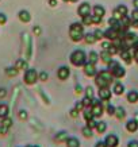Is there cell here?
Wrapping results in <instances>:
<instances>
[{
	"label": "cell",
	"mask_w": 138,
	"mask_h": 147,
	"mask_svg": "<svg viewBox=\"0 0 138 147\" xmlns=\"http://www.w3.org/2000/svg\"><path fill=\"white\" fill-rule=\"evenodd\" d=\"M126 15H127V7L126 5H118L116 9H114V18L119 19V20Z\"/></svg>",
	"instance_id": "8"
},
{
	"label": "cell",
	"mask_w": 138,
	"mask_h": 147,
	"mask_svg": "<svg viewBox=\"0 0 138 147\" xmlns=\"http://www.w3.org/2000/svg\"><path fill=\"white\" fill-rule=\"evenodd\" d=\"M19 19L22 20V22L27 23V22H30L31 20V15H30V12L29 11H24V9H22V11H19Z\"/></svg>",
	"instance_id": "15"
},
{
	"label": "cell",
	"mask_w": 138,
	"mask_h": 147,
	"mask_svg": "<svg viewBox=\"0 0 138 147\" xmlns=\"http://www.w3.org/2000/svg\"><path fill=\"white\" fill-rule=\"evenodd\" d=\"M84 117H85V120H87V121L91 120V119H94L92 111H84Z\"/></svg>",
	"instance_id": "38"
},
{
	"label": "cell",
	"mask_w": 138,
	"mask_h": 147,
	"mask_svg": "<svg viewBox=\"0 0 138 147\" xmlns=\"http://www.w3.org/2000/svg\"><path fill=\"white\" fill-rule=\"evenodd\" d=\"M92 23V16L91 15H87L83 18V24H91Z\"/></svg>",
	"instance_id": "39"
},
{
	"label": "cell",
	"mask_w": 138,
	"mask_h": 147,
	"mask_svg": "<svg viewBox=\"0 0 138 147\" xmlns=\"http://www.w3.org/2000/svg\"><path fill=\"white\" fill-rule=\"evenodd\" d=\"M91 101H92V98H89V97H87V96H85L84 100H83V104H84V107H89V105H91Z\"/></svg>",
	"instance_id": "44"
},
{
	"label": "cell",
	"mask_w": 138,
	"mask_h": 147,
	"mask_svg": "<svg viewBox=\"0 0 138 147\" xmlns=\"http://www.w3.org/2000/svg\"><path fill=\"white\" fill-rule=\"evenodd\" d=\"M123 34L125 32H122V31H119V30H116V28H108L106 32H104V36L106 38H108L110 40H115V39H118V38H122L123 36Z\"/></svg>",
	"instance_id": "7"
},
{
	"label": "cell",
	"mask_w": 138,
	"mask_h": 147,
	"mask_svg": "<svg viewBox=\"0 0 138 147\" xmlns=\"http://www.w3.org/2000/svg\"><path fill=\"white\" fill-rule=\"evenodd\" d=\"M18 71L19 70L15 66L14 67H7V69H5V74H7L8 77H15L16 74H18Z\"/></svg>",
	"instance_id": "27"
},
{
	"label": "cell",
	"mask_w": 138,
	"mask_h": 147,
	"mask_svg": "<svg viewBox=\"0 0 138 147\" xmlns=\"http://www.w3.org/2000/svg\"><path fill=\"white\" fill-rule=\"evenodd\" d=\"M67 146L68 147H80V142L77 138H68L67 139Z\"/></svg>",
	"instance_id": "21"
},
{
	"label": "cell",
	"mask_w": 138,
	"mask_h": 147,
	"mask_svg": "<svg viewBox=\"0 0 138 147\" xmlns=\"http://www.w3.org/2000/svg\"><path fill=\"white\" fill-rule=\"evenodd\" d=\"M49 4L52 5V7H54V5L57 4V3H56V0H50V1H49Z\"/></svg>",
	"instance_id": "56"
},
{
	"label": "cell",
	"mask_w": 138,
	"mask_h": 147,
	"mask_svg": "<svg viewBox=\"0 0 138 147\" xmlns=\"http://www.w3.org/2000/svg\"><path fill=\"white\" fill-rule=\"evenodd\" d=\"M135 120H138V113H137V115H135Z\"/></svg>",
	"instance_id": "59"
},
{
	"label": "cell",
	"mask_w": 138,
	"mask_h": 147,
	"mask_svg": "<svg viewBox=\"0 0 138 147\" xmlns=\"http://www.w3.org/2000/svg\"><path fill=\"white\" fill-rule=\"evenodd\" d=\"M131 20H135V22H138V8H135L131 12Z\"/></svg>",
	"instance_id": "42"
},
{
	"label": "cell",
	"mask_w": 138,
	"mask_h": 147,
	"mask_svg": "<svg viewBox=\"0 0 138 147\" xmlns=\"http://www.w3.org/2000/svg\"><path fill=\"white\" fill-rule=\"evenodd\" d=\"M100 19L99 16H96V15H92V23H100Z\"/></svg>",
	"instance_id": "50"
},
{
	"label": "cell",
	"mask_w": 138,
	"mask_h": 147,
	"mask_svg": "<svg viewBox=\"0 0 138 147\" xmlns=\"http://www.w3.org/2000/svg\"><path fill=\"white\" fill-rule=\"evenodd\" d=\"M76 92H77V93H81V92H83V88H81L80 85H77V86H76Z\"/></svg>",
	"instance_id": "55"
},
{
	"label": "cell",
	"mask_w": 138,
	"mask_h": 147,
	"mask_svg": "<svg viewBox=\"0 0 138 147\" xmlns=\"http://www.w3.org/2000/svg\"><path fill=\"white\" fill-rule=\"evenodd\" d=\"M5 94H7V90H5L4 88H0V98L5 97Z\"/></svg>",
	"instance_id": "48"
},
{
	"label": "cell",
	"mask_w": 138,
	"mask_h": 147,
	"mask_svg": "<svg viewBox=\"0 0 138 147\" xmlns=\"http://www.w3.org/2000/svg\"><path fill=\"white\" fill-rule=\"evenodd\" d=\"M103 49L107 50L108 53H111V54H115L116 51H118V47H116L115 45H111V43H108V42H104V43H103Z\"/></svg>",
	"instance_id": "19"
},
{
	"label": "cell",
	"mask_w": 138,
	"mask_h": 147,
	"mask_svg": "<svg viewBox=\"0 0 138 147\" xmlns=\"http://www.w3.org/2000/svg\"><path fill=\"white\" fill-rule=\"evenodd\" d=\"M69 74H71V70H69L68 66H61L57 71V76L60 80H67L68 77H69Z\"/></svg>",
	"instance_id": "12"
},
{
	"label": "cell",
	"mask_w": 138,
	"mask_h": 147,
	"mask_svg": "<svg viewBox=\"0 0 138 147\" xmlns=\"http://www.w3.org/2000/svg\"><path fill=\"white\" fill-rule=\"evenodd\" d=\"M1 124L5 125V127H8V128H11V125H12V119H11V117H8V116H5V117H3Z\"/></svg>",
	"instance_id": "31"
},
{
	"label": "cell",
	"mask_w": 138,
	"mask_h": 147,
	"mask_svg": "<svg viewBox=\"0 0 138 147\" xmlns=\"http://www.w3.org/2000/svg\"><path fill=\"white\" fill-rule=\"evenodd\" d=\"M120 58H122L125 62H127V63L131 62V54H130V51L127 49H125V50H122V51H120Z\"/></svg>",
	"instance_id": "20"
},
{
	"label": "cell",
	"mask_w": 138,
	"mask_h": 147,
	"mask_svg": "<svg viewBox=\"0 0 138 147\" xmlns=\"http://www.w3.org/2000/svg\"><path fill=\"white\" fill-rule=\"evenodd\" d=\"M99 97L103 101H108L111 98V90L108 89V86H104V88H100L99 89Z\"/></svg>",
	"instance_id": "10"
},
{
	"label": "cell",
	"mask_w": 138,
	"mask_h": 147,
	"mask_svg": "<svg viewBox=\"0 0 138 147\" xmlns=\"http://www.w3.org/2000/svg\"><path fill=\"white\" fill-rule=\"evenodd\" d=\"M95 80H96V85H98L99 88H104V86H108V85L111 84L112 74L110 73V70H102L96 74Z\"/></svg>",
	"instance_id": "2"
},
{
	"label": "cell",
	"mask_w": 138,
	"mask_h": 147,
	"mask_svg": "<svg viewBox=\"0 0 138 147\" xmlns=\"http://www.w3.org/2000/svg\"><path fill=\"white\" fill-rule=\"evenodd\" d=\"M134 58H135V61L138 62V45L135 46V50H134Z\"/></svg>",
	"instance_id": "52"
},
{
	"label": "cell",
	"mask_w": 138,
	"mask_h": 147,
	"mask_svg": "<svg viewBox=\"0 0 138 147\" xmlns=\"http://www.w3.org/2000/svg\"><path fill=\"white\" fill-rule=\"evenodd\" d=\"M84 73L89 77H94L96 74V69H95V63L94 62H85L84 63Z\"/></svg>",
	"instance_id": "9"
},
{
	"label": "cell",
	"mask_w": 138,
	"mask_h": 147,
	"mask_svg": "<svg viewBox=\"0 0 138 147\" xmlns=\"http://www.w3.org/2000/svg\"><path fill=\"white\" fill-rule=\"evenodd\" d=\"M8 105H5V104H0V117L3 119V117H5V116H8Z\"/></svg>",
	"instance_id": "25"
},
{
	"label": "cell",
	"mask_w": 138,
	"mask_h": 147,
	"mask_svg": "<svg viewBox=\"0 0 138 147\" xmlns=\"http://www.w3.org/2000/svg\"><path fill=\"white\" fill-rule=\"evenodd\" d=\"M5 22H7V16H5L4 13L0 12V24H4Z\"/></svg>",
	"instance_id": "46"
},
{
	"label": "cell",
	"mask_w": 138,
	"mask_h": 147,
	"mask_svg": "<svg viewBox=\"0 0 138 147\" xmlns=\"http://www.w3.org/2000/svg\"><path fill=\"white\" fill-rule=\"evenodd\" d=\"M85 96H87V97H89V98H94V89H92V88H91V86H88V88H87V89H85Z\"/></svg>",
	"instance_id": "35"
},
{
	"label": "cell",
	"mask_w": 138,
	"mask_h": 147,
	"mask_svg": "<svg viewBox=\"0 0 138 147\" xmlns=\"http://www.w3.org/2000/svg\"><path fill=\"white\" fill-rule=\"evenodd\" d=\"M48 73H46V71H41V73H38V78H39L41 81H46L48 80Z\"/></svg>",
	"instance_id": "37"
},
{
	"label": "cell",
	"mask_w": 138,
	"mask_h": 147,
	"mask_svg": "<svg viewBox=\"0 0 138 147\" xmlns=\"http://www.w3.org/2000/svg\"><path fill=\"white\" fill-rule=\"evenodd\" d=\"M108 65H110V73L112 74V77H115V78H122V77L126 74V70L120 66L118 62L111 61Z\"/></svg>",
	"instance_id": "5"
},
{
	"label": "cell",
	"mask_w": 138,
	"mask_h": 147,
	"mask_svg": "<svg viewBox=\"0 0 138 147\" xmlns=\"http://www.w3.org/2000/svg\"><path fill=\"white\" fill-rule=\"evenodd\" d=\"M26 147H38V146H31V144H27Z\"/></svg>",
	"instance_id": "58"
},
{
	"label": "cell",
	"mask_w": 138,
	"mask_h": 147,
	"mask_svg": "<svg viewBox=\"0 0 138 147\" xmlns=\"http://www.w3.org/2000/svg\"><path fill=\"white\" fill-rule=\"evenodd\" d=\"M96 129H98V132H99V134H103V132H104V131L107 129V124H106V121H98Z\"/></svg>",
	"instance_id": "28"
},
{
	"label": "cell",
	"mask_w": 138,
	"mask_h": 147,
	"mask_svg": "<svg viewBox=\"0 0 138 147\" xmlns=\"http://www.w3.org/2000/svg\"><path fill=\"white\" fill-rule=\"evenodd\" d=\"M106 146L107 147H118V143H119V139L115 135H108L106 138Z\"/></svg>",
	"instance_id": "13"
},
{
	"label": "cell",
	"mask_w": 138,
	"mask_h": 147,
	"mask_svg": "<svg viewBox=\"0 0 138 147\" xmlns=\"http://www.w3.org/2000/svg\"><path fill=\"white\" fill-rule=\"evenodd\" d=\"M69 35H71L72 40L79 42L84 38V26L83 23H72L71 28H69Z\"/></svg>",
	"instance_id": "1"
},
{
	"label": "cell",
	"mask_w": 138,
	"mask_h": 147,
	"mask_svg": "<svg viewBox=\"0 0 138 147\" xmlns=\"http://www.w3.org/2000/svg\"><path fill=\"white\" fill-rule=\"evenodd\" d=\"M126 128L130 132H135L138 129V120H129L127 124H126Z\"/></svg>",
	"instance_id": "17"
},
{
	"label": "cell",
	"mask_w": 138,
	"mask_h": 147,
	"mask_svg": "<svg viewBox=\"0 0 138 147\" xmlns=\"http://www.w3.org/2000/svg\"><path fill=\"white\" fill-rule=\"evenodd\" d=\"M8 127H5V125H3V124H0V134L1 135H5L7 132H8Z\"/></svg>",
	"instance_id": "43"
},
{
	"label": "cell",
	"mask_w": 138,
	"mask_h": 147,
	"mask_svg": "<svg viewBox=\"0 0 138 147\" xmlns=\"http://www.w3.org/2000/svg\"><path fill=\"white\" fill-rule=\"evenodd\" d=\"M104 12H106V9L103 8L102 5H95L94 7V15H96V16H99V18H103Z\"/></svg>",
	"instance_id": "22"
},
{
	"label": "cell",
	"mask_w": 138,
	"mask_h": 147,
	"mask_svg": "<svg viewBox=\"0 0 138 147\" xmlns=\"http://www.w3.org/2000/svg\"><path fill=\"white\" fill-rule=\"evenodd\" d=\"M100 58H102V61H103V62L107 63V65H108V63H110V62L112 61V58H111V53H108L107 50H103L102 53H100Z\"/></svg>",
	"instance_id": "18"
},
{
	"label": "cell",
	"mask_w": 138,
	"mask_h": 147,
	"mask_svg": "<svg viewBox=\"0 0 138 147\" xmlns=\"http://www.w3.org/2000/svg\"><path fill=\"white\" fill-rule=\"evenodd\" d=\"M37 80H38V73L35 69H27L24 73V82L27 85H33L37 82Z\"/></svg>",
	"instance_id": "6"
},
{
	"label": "cell",
	"mask_w": 138,
	"mask_h": 147,
	"mask_svg": "<svg viewBox=\"0 0 138 147\" xmlns=\"http://www.w3.org/2000/svg\"><path fill=\"white\" fill-rule=\"evenodd\" d=\"M64 1H69V0H64Z\"/></svg>",
	"instance_id": "61"
},
{
	"label": "cell",
	"mask_w": 138,
	"mask_h": 147,
	"mask_svg": "<svg viewBox=\"0 0 138 147\" xmlns=\"http://www.w3.org/2000/svg\"><path fill=\"white\" fill-rule=\"evenodd\" d=\"M15 67H16L18 70H20V69H27V62L24 59H22V58H19L18 61H16V63H15Z\"/></svg>",
	"instance_id": "26"
},
{
	"label": "cell",
	"mask_w": 138,
	"mask_h": 147,
	"mask_svg": "<svg viewBox=\"0 0 138 147\" xmlns=\"http://www.w3.org/2000/svg\"><path fill=\"white\" fill-rule=\"evenodd\" d=\"M122 43H123V47L127 49V47H135L138 45V36L133 32H125L123 36H122Z\"/></svg>",
	"instance_id": "4"
},
{
	"label": "cell",
	"mask_w": 138,
	"mask_h": 147,
	"mask_svg": "<svg viewBox=\"0 0 138 147\" xmlns=\"http://www.w3.org/2000/svg\"><path fill=\"white\" fill-rule=\"evenodd\" d=\"M94 36H95V39H102L103 36H104V34H103L100 30H96V31L94 32Z\"/></svg>",
	"instance_id": "41"
},
{
	"label": "cell",
	"mask_w": 138,
	"mask_h": 147,
	"mask_svg": "<svg viewBox=\"0 0 138 147\" xmlns=\"http://www.w3.org/2000/svg\"><path fill=\"white\" fill-rule=\"evenodd\" d=\"M34 32H35L37 35H38V34H41V28H39V27H38V26H37V27H34Z\"/></svg>",
	"instance_id": "54"
},
{
	"label": "cell",
	"mask_w": 138,
	"mask_h": 147,
	"mask_svg": "<svg viewBox=\"0 0 138 147\" xmlns=\"http://www.w3.org/2000/svg\"><path fill=\"white\" fill-rule=\"evenodd\" d=\"M95 147H107V146H106V143H104V142H98Z\"/></svg>",
	"instance_id": "53"
},
{
	"label": "cell",
	"mask_w": 138,
	"mask_h": 147,
	"mask_svg": "<svg viewBox=\"0 0 138 147\" xmlns=\"http://www.w3.org/2000/svg\"><path fill=\"white\" fill-rule=\"evenodd\" d=\"M83 108H84V104H83V101H79L77 104H76V109H77V111H81Z\"/></svg>",
	"instance_id": "47"
},
{
	"label": "cell",
	"mask_w": 138,
	"mask_h": 147,
	"mask_svg": "<svg viewBox=\"0 0 138 147\" xmlns=\"http://www.w3.org/2000/svg\"><path fill=\"white\" fill-rule=\"evenodd\" d=\"M107 112H108V115H114V113H115V107L108 105V107H107Z\"/></svg>",
	"instance_id": "45"
},
{
	"label": "cell",
	"mask_w": 138,
	"mask_h": 147,
	"mask_svg": "<svg viewBox=\"0 0 138 147\" xmlns=\"http://www.w3.org/2000/svg\"><path fill=\"white\" fill-rule=\"evenodd\" d=\"M87 123H88V127H91V128H96V125H98V121L95 120V119H91V120H88L87 121Z\"/></svg>",
	"instance_id": "40"
},
{
	"label": "cell",
	"mask_w": 138,
	"mask_h": 147,
	"mask_svg": "<svg viewBox=\"0 0 138 147\" xmlns=\"http://www.w3.org/2000/svg\"><path fill=\"white\" fill-rule=\"evenodd\" d=\"M123 90H125V88H123V85L122 84L116 82V84L114 85V93L115 94H122L123 93Z\"/></svg>",
	"instance_id": "29"
},
{
	"label": "cell",
	"mask_w": 138,
	"mask_h": 147,
	"mask_svg": "<svg viewBox=\"0 0 138 147\" xmlns=\"http://www.w3.org/2000/svg\"><path fill=\"white\" fill-rule=\"evenodd\" d=\"M108 23H110V26L112 27V28H116V30H119V31H122V22H120L119 19L116 18H111L110 20H108ZM123 32V31H122Z\"/></svg>",
	"instance_id": "16"
},
{
	"label": "cell",
	"mask_w": 138,
	"mask_h": 147,
	"mask_svg": "<svg viewBox=\"0 0 138 147\" xmlns=\"http://www.w3.org/2000/svg\"><path fill=\"white\" fill-rule=\"evenodd\" d=\"M89 11H91V7H89L88 3H83V4L79 7V9H77V13L80 15L81 18H84V16L89 15Z\"/></svg>",
	"instance_id": "14"
},
{
	"label": "cell",
	"mask_w": 138,
	"mask_h": 147,
	"mask_svg": "<svg viewBox=\"0 0 138 147\" xmlns=\"http://www.w3.org/2000/svg\"><path fill=\"white\" fill-rule=\"evenodd\" d=\"M98 58H99V54L96 53V51H91V53H89V61H91V62L96 63Z\"/></svg>",
	"instance_id": "33"
},
{
	"label": "cell",
	"mask_w": 138,
	"mask_h": 147,
	"mask_svg": "<svg viewBox=\"0 0 138 147\" xmlns=\"http://www.w3.org/2000/svg\"><path fill=\"white\" fill-rule=\"evenodd\" d=\"M115 115H116V117H118L119 120L125 119V116H126L125 108H123V107H118V108H115Z\"/></svg>",
	"instance_id": "23"
},
{
	"label": "cell",
	"mask_w": 138,
	"mask_h": 147,
	"mask_svg": "<svg viewBox=\"0 0 138 147\" xmlns=\"http://www.w3.org/2000/svg\"><path fill=\"white\" fill-rule=\"evenodd\" d=\"M127 100H129L130 102H137L138 101V92H135V90L129 92V93H127Z\"/></svg>",
	"instance_id": "24"
},
{
	"label": "cell",
	"mask_w": 138,
	"mask_h": 147,
	"mask_svg": "<svg viewBox=\"0 0 138 147\" xmlns=\"http://www.w3.org/2000/svg\"><path fill=\"white\" fill-rule=\"evenodd\" d=\"M68 139V135L65 131H63V132H58L57 135H56V140L57 142H63V140H67Z\"/></svg>",
	"instance_id": "30"
},
{
	"label": "cell",
	"mask_w": 138,
	"mask_h": 147,
	"mask_svg": "<svg viewBox=\"0 0 138 147\" xmlns=\"http://www.w3.org/2000/svg\"><path fill=\"white\" fill-rule=\"evenodd\" d=\"M18 116H19L20 120H26L27 119V112L24 111V109H20V111L18 112Z\"/></svg>",
	"instance_id": "36"
},
{
	"label": "cell",
	"mask_w": 138,
	"mask_h": 147,
	"mask_svg": "<svg viewBox=\"0 0 138 147\" xmlns=\"http://www.w3.org/2000/svg\"><path fill=\"white\" fill-rule=\"evenodd\" d=\"M71 1H73V3H75V1H79V0H71Z\"/></svg>",
	"instance_id": "60"
},
{
	"label": "cell",
	"mask_w": 138,
	"mask_h": 147,
	"mask_svg": "<svg viewBox=\"0 0 138 147\" xmlns=\"http://www.w3.org/2000/svg\"><path fill=\"white\" fill-rule=\"evenodd\" d=\"M92 107V115H94V117H99V116H102L103 115V105H102V102L98 101V102H95L94 105H91Z\"/></svg>",
	"instance_id": "11"
},
{
	"label": "cell",
	"mask_w": 138,
	"mask_h": 147,
	"mask_svg": "<svg viewBox=\"0 0 138 147\" xmlns=\"http://www.w3.org/2000/svg\"><path fill=\"white\" fill-rule=\"evenodd\" d=\"M129 147H138V140H131L129 143Z\"/></svg>",
	"instance_id": "51"
},
{
	"label": "cell",
	"mask_w": 138,
	"mask_h": 147,
	"mask_svg": "<svg viewBox=\"0 0 138 147\" xmlns=\"http://www.w3.org/2000/svg\"><path fill=\"white\" fill-rule=\"evenodd\" d=\"M71 116H72V117H77V116H79V111H77L76 108H75V109H72V111H71Z\"/></svg>",
	"instance_id": "49"
},
{
	"label": "cell",
	"mask_w": 138,
	"mask_h": 147,
	"mask_svg": "<svg viewBox=\"0 0 138 147\" xmlns=\"http://www.w3.org/2000/svg\"><path fill=\"white\" fill-rule=\"evenodd\" d=\"M84 39H85V42H87V43H94L95 40V36H94V34H87V35L84 36Z\"/></svg>",
	"instance_id": "34"
},
{
	"label": "cell",
	"mask_w": 138,
	"mask_h": 147,
	"mask_svg": "<svg viewBox=\"0 0 138 147\" xmlns=\"http://www.w3.org/2000/svg\"><path fill=\"white\" fill-rule=\"evenodd\" d=\"M71 62L75 66H83L87 62V55L83 50H76L71 54Z\"/></svg>",
	"instance_id": "3"
},
{
	"label": "cell",
	"mask_w": 138,
	"mask_h": 147,
	"mask_svg": "<svg viewBox=\"0 0 138 147\" xmlns=\"http://www.w3.org/2000/svg\"><path fill=\"white\" fill-rule=\"evenodd\" d=\"M133 4L135 8H138V0H133Z\"/></svg>",
	"instance_id": "57"
},
{
	"label": "cell",
	"mask_w": 138,
	"mask_h": 147,
	"mask_svg": "<svg viewBox=\"0 0 138 147\" xmlns=\"http://www.w3.org/2000/svg\"><path fill=\"white\" fill-rule=\"evenodd\" d=\"M83 135H84V136H87V138H91V136H92V128H91V127H88V125H87V127H84V128H83Z\"/></svg>",
	"instance_id": "32"
}]
</instances>
